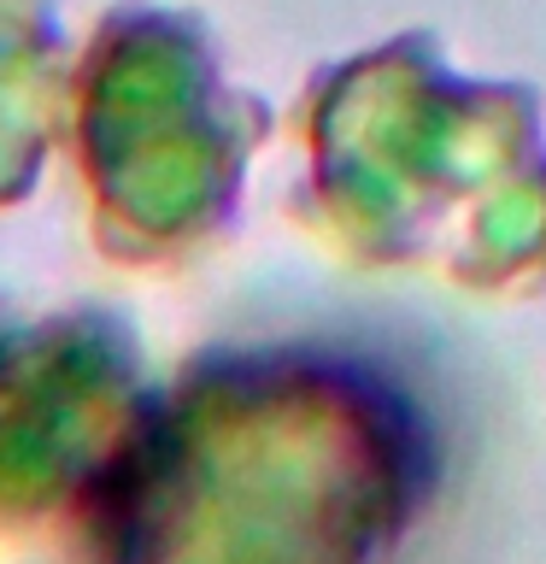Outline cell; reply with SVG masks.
I'll use <instances>...</instances> for the list:
<instances>
[{"label":"cell","instance_id":"obj_1","mask_svg":"<svg viewBox=\"0 0 546 564\" xmlns=\"http://www.w3.org/2000/svg\"><path fill=\"white\" fill-rule=\"evenodd\" d=\"M317 188L364 264L470 294L546 289V106L470 83L429 30L317 77Z\"/></svg>","mask_w":546,"mask_h":564}]
</instances>
